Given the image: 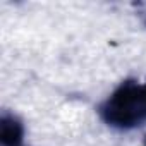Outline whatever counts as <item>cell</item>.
Returning <instances> with one entry per match:
<instances>
[{
  "instance_id": "1",
  "label": "cell",
  "mask_w": 146,
  "mask_h": 146,
  "mask_svg": "<svg viewBox=\"0 0 146 146\" xmlns=\"http://www.w3.org/2000/svg\"><path fill=\"white\" fill-rule=\"evenodd\" d=\"M102 119L117 129H132L146 122V83H122L100 107Z\"/></svg>"
},
{
  "instance_id": "2",
  "label": "cell",
  "mask_w": 146,
  "mask_h": 146,
  "mask_svg": "<svg viewBox=\"0 0 146 146\" xmlns=\"http://www.w3.org/2000/svg\"><path fill=\"white\" fill-rule=\"evenodd\" d=\"M24 127L21 120L11 113H4L0 119V141L2 146H21Z\"/></svg>"
},
{
  "instance_id": "3",
  "label": "cell",
  "mask_w": 146,
  "mask_h": 146,
  "mask_svg": "<svg viewBox=\"0 0 146 146\" xmlns=\"http://www.w3.org/2000/svg\"><path fill=\"white\" fill-rule=\"evenodd\" d=\"M137 16L143 21V24L146 26V4H137Z\"/></svg>"
},
{
  "instance_id": "4",
  "label": "cell",
  "mask_w": 146,
  "mask_h": 146,
  "mask_svg": "<svg viewBox=\"0 0 146 146\" xmlns=\"http://www.w3.org/2000/svg\"><path fill=\"white\" fill-rule=\"evenodd\" d=\"M144 144H146V141H144Z\"/></svg>"
},
{
  "instance_id": "5",
  "label": "cell",
  "mask_w": 146,
  "mask_h": 146,
  "mask_svg": "<svg viewBox=\"0 0 146 146\" xmlns=\"http://www.w3.org/2000/svg\"><path fill=\"white\" fill-rule=\"evenodd\" d=\"M21 146H23V144H21Z\"/></svg>"
}]
</instances>
